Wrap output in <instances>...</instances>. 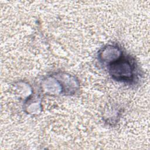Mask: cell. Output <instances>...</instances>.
<instances>
[{
  "label": "cell",
  "instance_id": "obj_1",
  "mask_svg": "<svg viewBox=\"0 0 150 150\" xmlns=\"http://www.w3.org/2000/svg\"><path fill=\"white\" fill-rule=\"evenodd\" d=\"M111 77L115 81L132 84L138 80V68L135 60L130 55L122 54L107 66Z\"/></svg>",
  "mask_w": 150,
  "mask_h": 150
},
{
  "label": "cell",
  "instance_id": "obj_2",
  "mask_svg": "<svg viewBox=\"0 0 150 150\" xmlns=\"http://www.w3.org/2000/svg\"><path fill=\"white\" fill-rule=\"evenodd\" d=\"M123 52L121 47L117 44H109L102 47L98 53V60L103 65L107 66L118 59Z\"/></svg>",
  "mask_w": 150,
  "mask_h": 150
},
{
  "label": "cell",
  "instance_id": "obj_3",
  "mask_svg": "<svg viewBox=\"0 0 150 150\" xmlns=\"http://www.w3.org/2000/svg\"><path fill=\"white\" fill-rule=\"evenodd\" d=\"M54 75L61 84L63 94L71 95L75 93L78 90L79 87V83L74 76L61 72L56 73Z\"/></svg>",
  "mask_w": 150,
  "mask_h": 150
}]
</instances>
